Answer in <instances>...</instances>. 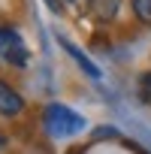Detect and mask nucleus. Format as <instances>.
Returning a JSON list of instances; mask_svg holds the SVG:
<instances>
[{"mask_svg":"<svg viewBox=\"0 0 151 154\" xmlns=\"http://www.w3.org/2000/svg\"><path fill=\"white\" fill-rule=\"evenodd\" d=\"M21 112H24V97L9 82L0 79V115L3 118H18Z\"/></svg>","mask_w":151,"mask_h":154,"instance_id":"3","label":"nucleus"},{"mask_svg":"<svg viewBox=\"0 0 151 154\" xmlns=\"http://www.w3.org/2000/svg\"><path fill=\"white\" fill-rule=\"evenodd\" d=\"M63 3H66L72 12H85V9L91 6V0H63Z\"/></svg>","mask_w":151,"mask_h":154,"instance_id":"7","label":"nucleus"},{"mask_svg":"<svg viewBox=\"0 0 151 154\" xmlns=\"http://www.w3.org/2000/svg\"><path fill=\"white\" fill-rule=\"evenodd\" d=\"M6 145H9V139H6V136H3V133H0V151H3V148H6Z\"/></svg>","mask_w":151,"mask_h":154,"instance_id":"10","label":"nucleus"},{"mask_svg":"<svg viewBox=\"0 0 151 154\" xmlns=\"http://www.w3.org/2000/svg\"><path fill=\"white\" fill-rule=\"evenodd\" d=\"M27 45L21 39V33L15 27H0V60L12 63V66H27Z\"/></svg>","mask_w":151,"mask_h":154,"instance_id":"2","label":"nucleus"},{"mask_svg":"<svg viewBox=\"0 0 151 154\" xmlns=\"http://www.w3.org/2000/svg\"><path fill=\"white\" fill-rule=\"evenodd\" d=\"M42 127L51 139H69L85 130V118L63 103H48L42 109Z\"/></svg>","mask_w":151,"mask_h":154,"instance_id":"1","label":"nucleus"},{"mask_svg":"<svg viewBox=\"0 0 151 154\" xmlns=\"http://www.w3.org/2000/svg\"><path fill=\"white\" fill-rule=\"evenodd\" d=\"M69 154H82V151H69Z\"/></svg>","mask_w":151,"mask_h":154,"instance_id":"11","label":"nucleus"},{"mask_svg":"<svg viewBox=\"0 0 151 154\" xmlns=\"http://www.w3.org/2000/svg\"><path fill=\"white\" fill-rule=\"evenodd\" d=\"M45 6L51 12H63V0H45Z\"/></svg>","mask_w":151,"mask_h":154,"instance_id":"9","label":"nucleus"},{"mask_svg":"<svg viewBox=\"0 0 151 154\" xmlns=\"http://www.w3.org/2000/svg\"><path fill=\"white\" fill-rule=\"evenodd\" d=\"M142 97L151 103V72H145V75H142Z\"/></svg>","mask_w":151,"mask_h":154,"instance_id":"8","label":"nucleus"},{"mask_svg":"<svg viewBox=\"0 0 151 154\" xmlns=\"http://www.w3.org/2000/svg\"><path fill=\"white\" fill-rule=\"evenodd\" d=\"M60 45H63V51H66L76 63L82 66V72H85V75H91V79H100V75H103V72H100V66H97V63H91V60H88V54H85L82 48H76L69 39H60Z\"/></svg>","mask_w":151,"mask_h":154,"instance_id":"5","label":"nucleus"},{"mask_svg":"<svg viewBox=\"0 0 151 154\" xmlns=\"http://www.w3.org/2000/svg\"><path fill=\"white\" fill-rule=\"evenodd\" d=\"M118 9H121V0H91V6H88V12H91V18L97 24L115 21L118 18Z\"/></svg>","mask_w":151,"mask_h":154,"instance_id":"4","label":"nucleus"},{"mask_svg":"<svg viewBox=\"0 0 151 154\" xmlns=\"http://www.w3.org/2000/svg\"><path fill=\"white\" fill-rule=\"evenodd\" d=\"M130 6H133V15H136V21H142V24H151V0H130Z\"/></svg>","mask_w":151,"mask_h":154,"instance_id":"6","label":"nucleus"}]
</instances>
